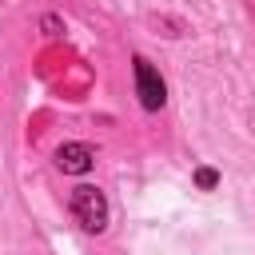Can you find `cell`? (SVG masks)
<instances>
[{
    "instance_id": "6da1fadb",
    "label": "cell",
    "mask_w": 255,
    "mask_h": 255,
    "mask_svg": "<svg viewBox=\"0 0 255 255\" xmlns=\"http://www.w3.org/2000/svg\"><path fill=\"white\" fill-rule=\"evenodd\" d=\"M72 211H76V219H80L88 231H100L104 219H108V203H104V195H100L96 187H76V191H72Z\"/></svg>"
},
{
    "instance_id": "7a4b0ae2",
    "label": "cell",
    "mask_w": 255,
    "mask_h": 255,
    "mask_svg": "<svg viewBox=\"0 0 255 255\" xmlns=\"http://www.w3.org/2000/svg\"><path fill=\"white\" fill-rule=\"evenodd\" d=\"M135 88H139V104L147 108V112H155V108H163V80H159V72L139 56L135 60Z\"/></svg>"
},
{
    "instance_id": "3957f363",
    "label": "cell",
    "mask_w": 255,
    "mask_h": 255,
    "mask_svg": "<svg viewBox=\"0 0 255 255\" xmlns=\"http://www.w3.org/2000/svg\"><path fill=\"white\" fill-rule=\"evenodd\" d=\"M56 163H60L68 175H84V171L92 167V147H88V143H64V147L56 151Z\"/></svg>"
}]
</instances>
